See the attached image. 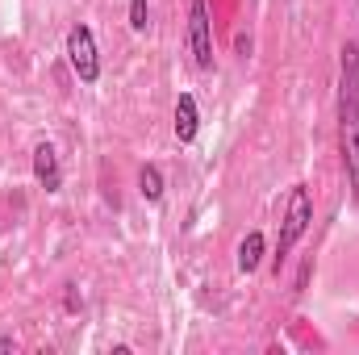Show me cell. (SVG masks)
<instances>
[{
	"label": "cell",
	"instance_id": "1",
	"mask_svg": "<svg viewBox=\"0 0 359 355\" xmlns=\"http://www.w3.org/2000/svg\"><path fill=\"white\" fill-rule=\"evenodd\" d=\"M339 134H343V163L359 196V42L343 46L339 63Z\"/></svg>",
	"mask_w": 359,
	"mask_h": 355
},
{
	"label": "cell",
	"instance_id": "2",
	"mask_svg": "<svg viewBox=\"0 0 359 355\" xmlns=\"http://www.w3.org/2000/svg\"><path fill=\"white\" fill-rule=\"evenodd\" d=\"M309 226H313V196H309V188H305V184H297V188L288 192V209H284V222H280V239H276V267L292 255V247L309 234Z\"/></svg>",
	"mask_w": 359,
	"mask_h": 355
},
{
	"label": "cell",
	"instance_id": "3",
	"mask_svg": "<svg viewBox=\"0 0 359 355\" xmlns=\"http://www.w3.org/2000/svg\"><path fill=\"white\" fill-rule=\"evenodd\" d=\"M67 59H72V72L84 84L100 80V55H96V38H92L88 25H72L67 29Z\"/></svg>",
	"mask_w": 359,
	"mask_h": 355
},
{
	"label": "cell",
	"instance_id": "4",
	"mask_svg": "<svg viewBox=\"0 0 359 355\" xmlns=\"http://www.w3.org/2000/svg\"><path fill=\"white\" fill-rule=\"evenodd\" d=\"M188 46H192V63L196 67H213V21H209V4L205 0L188 4Z\"/></svg>",
	"mask_w": 359,
	"mask_h": 355
},
{
	"label": "cell",
	"instance_id": "5",
	"mask_svg": "<svg viewBox=\"0 0 359 355\" xmlns=\"http://www.w3.org/2000/svg\"><path fill=\"white\" fill-rule=\"evenodd\" d=\"M34 176H38V184H42L46 192H59L63 168H59V155H55L50 142H38V147H34Z\"/></svg>",
	"mask_w": 359,
	"mask_h": 355
},
{
	"label": "cell",
	"instance_id": "6",
	"mask_svg": "<svg viewBox=\"0 0 359 355\" xmlns=\"http://www.w3.org/2000/svg\"><path fill=\"white\" fill-rule=\"evenodd\" d=\"M196 130H201V109H196V100L184 92V96L176 100V138L180 142H192Z\"/></svg>",
	"mask_w": 359,
	"mask_h": 355
},
{
	"label": "cell",
	"instance_id": "7",
	"mask_svg": "<svg viewBox=\"0 0 359 355\" xmlns=\"http://www.w3.org/2000/svg\"><path fill=\"white\" fill-rule=\"evenodd\" d=\"M259 264H264V234H259V230H251V234L238 243V272H247V276H251Z\"/></svg>",
	"mask_w": 359,
	"mask_h": 355
},
{
	"label": "cell",
	"instance_id": "8",
	"mask_svg": "<svg viewBox=\"0 0 359 355\" xmlns=\"http://www.w3.org/2000/svg\"><path fill=\"white\" fill-rule=\"evenodd\" d=\"M138 192H142L147 201H163V172H159L155 163L142 168V176H138Z\"/></svg>",
	"mask_w": 359,
	"mask_h": 355
},
{
	"label": "cell",
	"instance_id": "9",
	"mask_svg": "<svg viewBox=\"0 0 359 355\" xmlns=\"http://www.w3.org/2000/svg\"><path fill=\"white\" fill-rule=\"evenodd\" d=\"M130 25L147 29V0H130Z\"/></svg>",
	"mask_w": 359,
	"mask_h": 355
},
{
	"label": "cell",
	"instance_id": "10",
	"mask_svg": "<svg viewBox=\"0 0 359 355\" xmlns=\"http://www.w3.org/2000/svg\"><path fill=\"white\" fill-rule=\"evenodd\" d=\"M0 351H13V339H0Z\"/></svg>",
	"mask_w": 359,
	"mask_h": 355
}]
</instances>
